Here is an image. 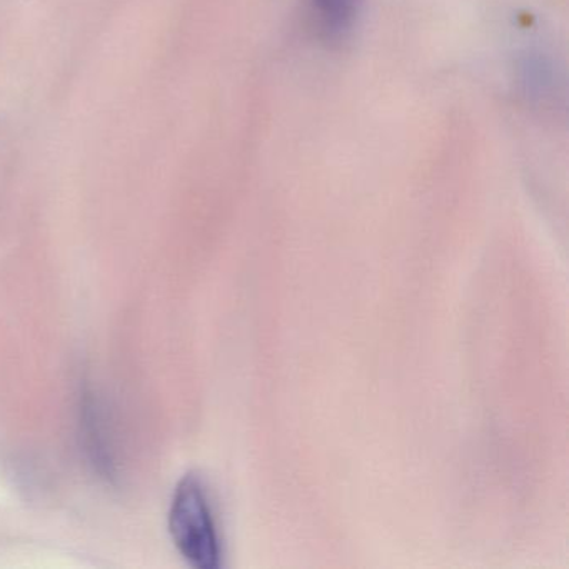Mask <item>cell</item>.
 <instances>
[{
  "instance_id": "cell-1",
  "label": "cell",
  "mask_w": 569,
  "mask_h": 569,
  "mask_svg": "<svg viewBox=\"0 0 569 569\" xmlns=\"http://www.w3.org/2000/svg\"><path fill=\"white\" fill-rule=\"evenodd\" d=\"M169 532L182 558L198 569L222 566V539L204 478L191 471L179 479L169 509Z\"/></svg>"
},
{
  "instance_id": "cell-2",
  "label": "cell",
  "mask_w": 569,
  "mask_h": 569,
  "mask_svg": "<svg viewBox=\"0 0 569 569\" xmlns=\"http://www.w3.org/2000/svg\"><path fill=\"white\" fill-rule=\"evenodd\" d=\"M79 435L82 451L92 471L108 485H116L119 468L111 425L98 391L88 381L79 396Z\"/></svg>"
},
{
  "instance_id": "cell-3",
  "label": "cell",
  "mask_w": 569,
  "mask_h": 569,
  "mask_svg": "<svg viewBox=\"0 0 569 569\" xmlns=\"http://www.w3.org/2000/svg\"><path fill=\"white\" fill-rule=\"evenodd\" d=\"M365 0H308L309 18L319 38L341 42L361 18Z\"/></svg>"
}]
</instances>
